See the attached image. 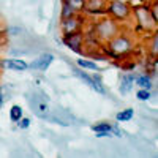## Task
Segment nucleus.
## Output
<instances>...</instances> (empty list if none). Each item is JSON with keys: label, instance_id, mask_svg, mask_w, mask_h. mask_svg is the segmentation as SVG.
I'll use <instances>...</instances> for the list:
<instances>
[{"label": "nucleus", "instance_id": "nucleus-1", "mask_svg": "<svg viewBox=\"0 0 158 158\" xmlns=\"http://www.w3.org/2000/svg\"><path fill=\"white\" fill-rule=\"evenodd\" d=\"M104 49L111 57L118 59V57H128L135 51V44H133V40L127 33H117L112 40H109L106 43Z\"/></svg>", "mask_w": 158, "mask_h": 158}, {"label": "nucleus", "instance_id": "nucleus-2", "mask_svg": "<svg viewBox=\"0 0 158 158\" xmlns=\"http://www.w3.org/2000/svg\"><path fill=\"white\" fill-rule=\"evenodd\" d=\"M92 30H94V33L98 38L100 43L106 44L117 33H120V24H118V21H115L109 16V18H103L98 22H95Z\"/></svg>", "mask_w": 158, "mask_h": 158}, {"label": "nucleus", "instance_id": "nucleus-3", "mask_svg": "<svg viewBox=\"0 0 158 158\" xmlns=\"http://www.w3.org/2000/svg\"><path fill=\"white\" fill-rule=\"evenodd\" d=\"M27 103L32 109V112L43 118V120H48L51 117V111H49V97L41 90H30L27 94Z\"/></svg>", "mask_w": 158, "mask_h": 158}, {"label": "nucleus", "instance_id": "nucleus-4", "mask_svg": "<svg viewBox=\"0 0 158 158\" xmlns=\"http://www.w3.org/2000/svg\"><path fill=\"white\" fill-rule=\"evenodd\" d=\"M131 13H133V16L136 19V24L138 27L144 32H155L156 29V21L153 19L152 13L149 10V5H141V6H136L131 10Z\"/></svg>", "mask_w": 158, "mask_h": 158}, {"label": "nucleus", "instance_id": "nucleus-5", "mask_svg": "<svg viewBox=\"0 0 158 158\" xmlns=\"http://www.w3.org/2000/svg\"><path fill=\"white\" fill-rule=\"evenodd\" d=\"M106 11L115 21H128L130 16H131L130 5L122 2V0H111V2L108 3V6H106Z\"/></svg>", "mask_w": 158, "mask_h": 158}, {"label": "nucleus", "instance_id": "nucleus-6", "mask_svg": "<svg viewBox=\"0 0 158 158\" xmlns=\"http://www.w3.org/2000/svg\"><path fill=\"white\" fill-rule=\"evenodd\" d=\"M63 43L67 44V48H70L73 52H82L84 43H85V33H82V30L79 32H73V33H67L63 35Z\"/></svg>", "mask_w": 158, "mask_h": 158}, {"label": "nucleus", "instance_id": "nucleus-7", "mask_svg": "<svg viewBox=\"0 0 158 158\" xmlns=\"http://www.w3.org/2000/svg\"><path fill=\"white\" fill-rule=\"evenodd\" d=\"M82 24H84V19L81 16V13L73 18H67V19H62L60 22V27H62V33L67 35V33H73V32H79L82 29Z\"/></svg>", "mask_w": 158, "mask_h": 158}, {"label": "nucleus", "instance_id": "nucleus-8", "mask_svg": "<svg viewBox=\"0 0 158 158\" xmlns=\"http://www.w3.org/2000/svg\"><path fill=\"white\" fill-rule=\"evenodd\" d=\"M54 62V54H51V52H46V54H41L38 59H35L30 65H29V68L32 70H38V71H46L49 67H51V63Z\"/></svg>", "mask_w": 158, "mask_h": 158}, {"label": "nucleus", "instance_id": "nucleus-9", "mask_svg": "<svg viewBox=\"0 0 158 158\" xmlns=\"http://www.w3.org/2000/svg\"><path fill=\"white\" fill-rule=\"evenodd\" d=\"M108 6L106 0H85V5L82 13H90V15H100V13H104Z\"/></svg>", "mask_w": 158, "mask_h": 158}, {"label": "nucleus", "instance_id": "nucleus-10", "mask_svg": "<svg viewBox=\"0 0 158 158\" xmlns=\"http://www.w3.org/2000/svg\"><path fill=\"white\" fill-rule=\"evenodd\" d=\"M2 67L13 71H25L29 68V63L22 59H6V60H0V68Z\"/></svg>", "mask_w": 158, "mask_h": 158}, {"label": "nucleus", "instance_id": "nucleus-11", "mask_svg": "<svg viewBox=\"0 0 158 158\" xmlns=\"http://www.w3.org/2000/svg\"><path fill=\"white\" fill-rule=\"evenodd\" d=\"M133 85H135V74H123L122 76V81H120V87H118V90H120L122 95H127L130 94L131 90H133Z\"/></svg>", "mask_w": 158, "mask_h": 158}, {"label": "nucleus", "instance_id": "nucleus-12", "mask_svg": "<svg viewBox=\"0 0 158 158\" xmlns=\"http://www.w3.org/2000/svg\"><path fill=\"white\" fill-rule=\"evenodd\" d=\"M135 84H136L139 89H147V90H150L152 85H153V82H152V74L142 73V74L135 76Z\"/></svg>", "mask_w": 158, "mask_h": 158}, {"label": "nucleus", "instance_id": "nucleus-13", "mask_svg": "<svg viewBox=\"0 0 158 158\" xmlns=\"http://www.w3.org/2000/svg\"><path fill=\"white\" fill-rule=\"evenodd\" d=\"M76 15H79V13L76 11V10H73L65 0H62V11H60V19H67V18H73V16H76Z\"/></svg>", "mask_w": 158, "mask_h": 158}, {"label": "nucleus", "instance_id": "nucleus-14", "mask_svg": "<svg viewBox=\"0 0 158 158\" xmlns=\"http://www.w3.org/2000/svg\"><path fill=\"white\" fill-rule=\"evenodd\" d=\"M77 67L82 68V70H92V71H98V65L92 60H87V59H77Z\"/></svg>", "mask_w": 158, "mask_h": 158}, {"label": "nucleus", "instance_id": "nucleus-15", "mask_svg": "<svg viewBox=\"0 0 158 158\" xmlns=\"http://www.w3.org/2000/svg\"><path fill=\"white\" fill-rule=\"evenodd\" d=\"M92 79H94V85H92V89H94L95 92H98L100 95H104V94H106V89H104V85H103L101 76L95 73L94 76H92Z\"/></svg>", "mask_w": 158, "mask_h": 158}, {"label": "nucleus", "instance_id": "nucleus-16", "mask_svg": "<svg viewBox=\"0 0 158 158\" xmlns=\"http://www.w3.org/2000/svg\"><path fill=\"white\" fill-rule=\"evenodd\" d=\"M73 74L76 76V77H79V79H81V81L82 82H85L87 85H94V79H92V76L90 74H87L85 71H82V70H77V68H74L73 70Z\"/></svg>", "mask_w": 158, "mask_h": 158}, {"label": "nucleus", "instance_id": "nucleus-17", "mask_svg": "<svg viewBox=\"0 0 158 158\" xmlns=\"http://www.w3.org/2000/svg\"><path fill=\"white\" fill-rule=\"evenodd\" d=\"M133 115H135V111L131 108H128V109H123L120 112H117L115 118H117V122H128V120L133 118Z\"/></svg>", "mask_w": 158, "mask_h": 158}, {"label": "nucleus", "instance_id": "nucleus-18", "mask_svg": "<svg viewBox=\"0 0 158 158\" xmlns=\"http://www.w3.org/2000/svg\"><path fill=\"white\" fill-rule=\"evenodd\" d=\"M21 117H22V108L19 106V104H13V106L10 108V120L16 123Z\"/></svg>", "mask_w": 158, "mask_h": 158}, {"label": "nucleus", "instance_id": "nucleus-19", "mask_svg": "<svg viewBox=\"0 0 158 158\" xmlns=\"http://www.w3.org/2000/svg\"><path fill=\"white\" fill-rule=\"evenodd\" d=\"M150 48H149V54L153 57V60L158 59V36L156 33H152V40H150Z\"/></svg>", "mask_w": 158, "mask_h": 158}, {"label": "nucleus", "instance_id": "nucleus-20", "mask_svg": "<svg viewBox=\"0 0 158 158\" xmlns=\"http://www.w3.org/2000/svg\"><path fill=\"white\" fill-rule=\"evenodd\" d=\"M73 10H76L77 13H82L84 10V5H85V0H65Z\"/></svg>", "mask_w": 158, "mask_h": 158}, {"label": "nucleus", "instance_id": "nucleus-21", "mask_svg": "<svg viewBox=\"0 0 158 158\" xmlns=\"http://www.w3.org/2000/svg\"><path fill=\"white\" fill-rule=\"evenodd\" d=\"M112 128H114V125H111L108 122H100V123L92 125V130L94 131H111L112 133Z\"/></svg>", "mask_w": 158, "mask_h": 158}, {"label": "nucleus", "instance_id": "nucleus-22", "mask_svg": "<svg viewBox=\"0 0 158 158\" xmlns=\"http://www.w3.org/2000/svg\"><path fill=\"white\" fill-rule=\"evenodd\" d=\"M10 97H11V92L8 90V85H2V87H0V109H2L3 103H5Z\"/></svg>", "mask_w": 158, "mask_h": 158}, {"label": "nucleus", "instance_id": "nucleus-23", "mask_svg": "<svg viewBox=\"0 0 158 158\" xmlns=\"http://www.w3.org/2000/svg\"><path fill=\"white\" fill-rule=\"evenodd\" d=\"M136 98L141 100V101H149L152 98V94H150V90H147V89H139L136 92Z\"/></svg>", "mask_w": 158, "mask_h": 158}, {"label": "nucleus", "instance_id": "nucleus-24", "mask_svg": "<svg viewBox=\"0 0 158 158\" xmlns=\"http://www.w3.org/2000/svg\"><path fill=\"white\" fill-rule=\"evenodd\" d=\"M16 123H18V128H21V130H27V128L30 127V118L22 115V117L19 118V120H18Z\"/></svg>", "mask_w": 158, "mask_h": 158}, {"label": "nucleus", "instance_id": "nucleus-25", "mask_svg": "<svg viewBox=\"0 0 158 158\" xmlns=\"http://www.w3.org/2000/svg\"><path fill=\"white\" fill-rule=\"evenodd\" d=\"M149 10H150V13H152L153 19L158 22V6H156V2H153L152 5H149Z\"/></svg>", "mask_w": 158, "mask_h": 158}, {"label": "nucleus", "instance_id": "nucleus-26", "mask_svg": "<svg viewBox=\"0 0 158 158\" xmlns=\"http://www.w3.org/2000/svg\"><path fill=\"white\" fill-rule=\"evenodd\" d=\"M95 135H97V138H109V136H112L111 131H95Z\"/></svg>", "mask_w": 158, "mask_h": 158}, {"label": "nucleus", "instance_id": "nucleus-27", "mask_svg": "<svg viewBox=\"0 0 158 158\" xmlns=\"http://www.w3.org/2000/svg\"><path fill=\"white\" fill-rule=\"evenodd\" d=\"M22 30L21 29H16V27H11V29H8V33H11V35H15V33H21Z\"/></svg>", "mask_w": 158, "mask_h": 158}, {"label": "nucleus", "instance_id": "nucleus-28", "mask_svg": "<svg viewBox=\"0 0 158 158\" xmlns=\"http://www.w3.org/2000/svg\"><path fill=\"white\" fill-rule=\"evenodd\" d=\"M0 77H2V68H0Z\"/></svg>", "mask_w": 158, "mask_h": 158}]
</instances>
